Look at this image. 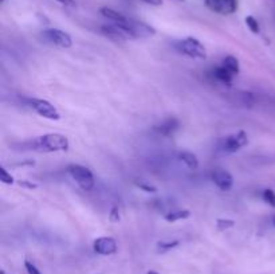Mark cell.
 Listing matches in <instances>:
<instances>
[{
	"instance_id": "1",
	"label": "cell",
	"mask_w": 275,
	"mask_h": 274,
	"mask_svg": "<svg viewBox=\"0 0 275 274\" xmlns=\"http://www.w3.org/2000/svg\"><path fill=\"white\" fill-rule=\"evenodd\" d=\"M30 149L38 152H63L67 151L70 146L69 139L61 133H47L40 136L38 139H34L27 143Z\"/></svg>"
},
{
	"instance_id": "2",
	"label": "cell",
	"mask_w": 275,
	"mask_h": 274,
	"mask_svg": "<svg viewBox=\"0 0 275 274\" xmlns=\"http://www.w3.org/2000/svg\"><path fill=\"white\" fill-rule=\"evenodd\" d=\"M175 48L178 53L183 55H187L189 58L194 59H206L207 51L206 47L203 46L199 39H196L194 36H188L185 39H180L175 43Z\"/></svg>"
},
{
	"instance_id": "3",
	"label": "cell",
	"mask_w": 275,
	"mask_h": 274,
	"mask_svg": "<svg viewBox=\"0 0 275 274\" xmlns=\"http://www.w3.org/2000/svg\"><path fill=\"white\" fill-rule=\"evenodd\" d=\"M67 174L83 190V191H90L94 187V176L92 171L80 164H71L67 167Z\"/></svg>"
},
{
	"instance_id": "4",
	"label": "cell",
	"mask_w": 275,
	"mask_h": 274,
	"mask_svg": "<svg viewBox=\"0 0 275 274\" xmlns=\"http://www.w3.org/2000/svg\"><path fill=\"white\" fill-rule=\"evenodd\" d=\"M248 144V136L244 130H239L234 134H229L222 140H219L218 149L222 153H235L243 146Z\"/></svg>"
},
{
	"instance_id": "5",
	"label": "cell",
	"mask_w": 275,
	"mask_h": 274,
	"mask_svg": "<svg viewBox=\"0 0 275 274\" xmlns=\"http://www.w3.org/2000/svg\"><path fill=\"white\" fill-rule=\"evenodd\" d=\"M26 104L36 112L40 117L47 118V120H52V121H57L61 118L59 112L57 111V108L52 105L51 102H49L46 99L42 98H27L26 99Z\"/></svg>"
},
{
	"instance_id": "6",
	"label": "cell",
	"mask_w": 275,
	"mask_h": 274,
	"mask_svg": "<svg viewBox=\"0 0 275 274\" xmlns=\"http://www.w3.org/2000/svg\"><path fill=\"white\" fill-rule=\"evenodd\" d=\"M42 38L46 42H49V43L54 45V46L62 47V48H69V47L73 46V39H71V36H70L67 32L62 31V30H45V31L42 32Z\"/></svg>"
},
{
	"instance_id": "7",
	"label": "cell",
	"mask_w": 275,
	"mask_h": 274,
	"mask_svg": "<svg viewBox=\"0 0 275 274\" xmlns=\"http://www.w3.org/2000/svg\"><path fill=\"white\" fill-rule=\"evenodd\" d=\"M211 11L220 15H231L238 10V0H204Z\"/></svg>"
},
{
	"instance_id": "8",
	"label": "cell",
	"mask_w": 275,
	"mask_h": 274,
	"mask_svg": "<svg viewBox=\"0 0 275 274\" xmlns=\"http://www.w3.org/2000/svg\"><path fill=\"white\" fill-rule=\"evenodd\" d=\"M226 97L234 105L244 106V108H251L257 102V96L250 92H241V90L229 92V93H226Z\"/></svg>"
},
{
	"instance_id": "9",
	"label": "cell",
	"mask_w": 275,
	"mask_h": 274,
	"mask_svg": "<svg viewBox=\"0 0 275 274\" xmlns=\"http://www.w3.org/2000/svg\"><path fill=\"white\" fill-rule=\"evenodd\" d=\"M93 249L99 256H112V254L117 253L118 246H117L115 239L110 238V237H101L94 241Z\"/></svg>"
},
{
	"instance_id": "10",
	"label": "cell",
	"mask_w": 275,
	"mask_h": 274,
	"mask_svg": "<svg viewBox=\"0 0 275 274\" xmlns=\"http://www.w3.org/2000/svg\"><path fill=\"white\" fill-rule=\"evenodd\" d=\"M211 179H212L213 184L218 187L219 190L222 191H229L232 188V184H234V177L229 174L228 171L226 169L218 168L215 169L211 175Z\"/></svg>"
},
{
	"instance_id": "11",
	"label": "cell",
	"mask_w": 275,
	"mask_h": 274,
	"mask_svg": "<svg viewBox=\"0 0 275 274\" xmlns=\"http://www.w3.org/2000/svg\"><path fill=\"white\" fill-rule=\"evenodd\" d=\"M101 32H102L103 35L110 38V39H113V41H128V39H130L125 31L115 23L103 24L102 27H101Z\"/></svg>"
},
{
	"instance_id": "12",
	"label": "cell",
	"mask_w": 275,
	"mask_h": 274,
	"mask_svg": "<svg viewBox=\"0 0 275 274\" xmlns=\"http://www.w3.org/2000/svg\"><path fill=\"white\" fill-rule=\"evenodd\" d=\"M178 128H180L178 120H176V118H173L172 117V118H166V120H164L161 124L156 125L153 130H155L157 134H160V136L169 137V136L176 133V130H178Z\"/></svg>"
},
{
	"instance_id": "13",
	"label": "cell",
	"mask_w": 275,
	"mask_h": 274,
	"mask_svg": "<svg viewBox=\"0 0 275 274\" xmlns=\"http://www.w3.org/2000/svg\"><path fill=\"white\" fill-rule=\"evenodd\" d=\"M212 77L218 82L223 83V85H231L232 78H234V76H232V74H231V73H229V71L224 67L223 64H222V66H219V67H216V69H213Z\"/></svg>"
},
{
	"instance_id": "14",
	"label": "cell",
	"mask_w": 275,
	"mask_h": 274,
	"mask_svg": "<svg viewBox=\"0 0 275 274\" xmlns=\"http://www.w3.org/2000/svg\"><path fill=\"white\" fill-rule=\"evenodd\" d=\"M178 159L188 169H197L199 167V160L196 158L195 153H192V152H181L178 155Z\"/></svg>"
},
{
	"instance_id": "15",
	"label": "cell",
	"mask_w": 275,
	"mask_h": 274,
	"mask_svg": "<svg viewBox=\"0 0 275 274\" xmlns=\"http://www.w3.org/2000/svg\"><path fill=\"white\" fill-rule=\"evenodd\" d=\"M99 12H101V15H102L103 18L109 19L112 23H120V22H124L126 19V16H124L122 14L114 11L112 8H108V7H102L99 10Z\"/></svg>"
},
{
	"instance_id": "16",
	"label": "cell",
	"mask_w": 275,
	"mask_h": 274,
	"mask_svg": "<svg viewBox=\"0 0 275 274\" xmlns=\"http://www.w3.org/2000/svg\"><path fill=\"white\" fill-rule=\"evenodd\" d=\"M191 216V212L189 210H175V211H169L164 215V219L169 223H175L178 221H183V219H188Z\"/></svg>"
},
{
	"instance_id": "17",
	"label": "cell",
	"mask_w": 275,
	"mask_h": 274,
	"mask_svg": "<svg viewBox=\"0 0 275 274\" xmlns=\"http://www.w3.org/2000/svg\"><path fill=\"white\" fill-rule=\"evenodd\" d=\"M223 66L234 77L238 76V74H239V71H241L239 61H238V59H236L235 57H232V55H228V57H226V58H224Z\"/></svg>"
},
{
	"instance_id": "18",
	"label": "cell",
	"mask_w": 275,
	"mask_h": 274,
	"mask_svg": "<svg viewBox=\"0 0 275 274\" xmlns=\"http://www.w3.org/2000/svg\"><path fill=\"white\" fill-rule=\"evenodd\" d=\"M178 245H180V241H161L157 243V251L159 253H166V251L178 247Z\"/></svg>"
},
{
	"instance_id": "19",
	"label": "cell",
	"mask_w": 275,
	"mask_h": 274,
	"mask_svg": "<svg viewBox=\"0 0 275 274\" xmlns=\"http://www.w3.org/2000/svg\"><path fill=\"white\" fill-rule=\"evenodd\" d=\"M246 24H247V27L251 30V32H254V34H259L260 27H259L258 20L254 18V16H251V15L246 16Z\"/></svg>"
},
{
	"instance_id": "20",
	"label": "cell",
	"mask_w": 275,
	"mask_h": 274,
	"mask_svg": "<svg viewBox=\"0 0 275 274\" xmlns=\"http://www.w3.org/2000/svg\"><path fill=\"white\" fill-rule=\"evenodd\" d=\"M262 198L271 207H275V193L273 190H264L263 193H262Z\"/></svg>"
},
{
	"instance_id": "21",
	"label": "cell",
	"mask_w": 275,
	"mask_h": 274,
	"mask_svg": "<svg viewBox=\"0 0 275 274\" xmlns=\"http://www.w3.org/2000/svg\"><path fill=\"white\" fill-rule=\"evenodd\" d=\"M0 180L3 181L4 184H12L14 183V176L4 167H0Z\"/></svg>"
},
{
	"instance_id": "22",
	"label": "cell",
	"mask_w": 275,
	"mask_h": 274,
	"mask_svg": "<svg viewBox=\"0 0 275 274\" xmlns=\"http://www.w3.org/2000/svg\"><path fill=\"white\" fill-rule=\"evenodd\" d=\"M216 226L220 231H224V230H227L229 227H234L235 226V222L232 221V219H218L216 221Z\"/></svg>"
},
{
	"instance_id": "23",
	"label": "cell",
	"mask_w": 275,
	"mask_h": 274,
	"mask_svg": "<svg viewBox=\"0 0 275 274\" xmlns=\"http://www.w3.org/2000/svg\"><path fill=\"white\" fill-rule=\"evenodd\" d=\"M136 186H137L138 188H141L145 193H156V191H157V188H156L155 186L148 184V183H145V181H136Z\"/></svg>"
},
{
	"instance_id": "24",
	"label": "cell",
	"mask_w": 275,
	"mask_h": 274,
	"mask_svg": "<svg viewBox=\"0 0 275 274\" xmlns=\"http://www.w3.org/2000/svg\"><path fill=\"white\" fill-rule=\"evenodd\" d=\"M24 268H26V272H27V274H42L39 272V269L35 266L34 263L30 262V261H24Z\"/></svg>"
},
{
	"instance_id": "25",
	"label": "cell",
	"mask_w": 275,
	"mask_h": 274,
	"mask_svg": "<svg viewBox=\"0 0 275 274\" xmlns=\"http://www.w3.org/2000/svg\"><path fill=\"white\" fill-rule=\"evenodd\" d=\"M109 219L110 222H118L120 221V210H118V207L114 206L109 212Z\"/></svg>"
},
{
	"instance_id": "26",
	"label": "cell",
	"mask_w": 275,
	"mask_h": 274,
	"mask_svg": "<svg viewBox=\"0 0 275 274\" xmlns=\"http://www.w3.org/2000/svg\"><path fill=\"white\" fill-rule=\"evenodd\" d=\"M144 3L150 4V6H161L162 4V0H143Z\"/></svg>"
},
{
	"instance_id": "27",
	"label": "cell",
	"mask_w": 275,
	"mask_h": 274,
	"mask_svg": "<svg viewBox=\"0 0 275 274\" xmlns=\"http://www.w3.org/2000/svg\"><path fill=\"white\" fill-rule=\"evenodd\" d=\"M19 184L20 186H24V187H29V188H36V184H34V183H29V181H26V180H23V181H19Z\"/></svg>"
},
{
	"instance_id": "28",
	"label": "cell",
	"mask_w": 275,
	"mask_h": 274,
	"mask_svg": "<svg viewBox=\"0 0 275 274\" xmlns=\"http://www.w3.org/2000/svg\"><path fill=\"white\" fill-rule=\"evenodd\" d=\"M59 3H62L65 6H69V7H73L75 4L74 0H58Z\"/></svg>"
},
{
	"instance_id": "29",
	"label": "cell",
	"mask_w": 275,
	"mask_h": 274,
	"mask_svg": "<svg viewBox=\"0 0 275 274\" xmlns=\"http://www.w3.org/2000/svg\"><path fill=\"white\" fill-rule=\"evenodd\" d=\"M146 274H159V273H157V272H155V270H149V272H148Z\"/></svg>"
},
{
	"instance_id": "30",
	"label": "cell",
	"mask_w": 275,
	"mask_h": 274,
	"mask_svg": "<svg viewBox=\"0 0 275 274\" xmlns=\"http://www.w3.org/2000/svg\"><path fill=\"white\" fill-rule=\"evenodd\" d=\"M274 226H275V216H274Z\"/></svg>"
},
{
	"instance_id": "31",
	"label": "cell",
	"mask_w": 275,
	"mask_h": 274,
	"mask_svg": "<svg viewBox=\"0 0 275 274\" xmlns=\"http://www.w3.org/2000/svg\"><path fill=\"white\" fill-rule=\"evenodd\" d=\"M0 1H1V3H3V1H4V0H0Z\"/></svg>"
}]
</instances>
